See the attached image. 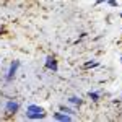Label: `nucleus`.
Masks as SVG:
<instances>
[{"label":"nucleus","mask_w":122,"mask_h":122,"mask_svg":"<svg viewBox=\"0 0 122 122\" xmlns=\"http://www.w3.org/2000/svg\"><path fill=\"white\" fill-rule=\"evenodd\" d=\"M28 117H31V119H39V117H44V112H42V109L38 107V106H29L28 107Z\"/></svg>","instance_id":"1"},{"label":"nucleus","mask_w":122,"mask_h":122,"mask_svg":"<svg viewBox=\"0 0 122 122\" xmlns=\"http://www.w3.org/2000/svg\"><path fill=\"white\" fill-rule=\"evenodd\" d=\"M20 67V62H13L11 64V67H10V72H8V76H7V80H11L13 76H15V73H16V68Z\"/></svg>","instance_id":"2"},{"label":"nucleus","mask_w":122,"mask_h":122,"mask_svg":"<svg viewBox=\"0 0 122 122\" xmlns=\"http://www.w3.org/2000/svg\"><path fill=\"white\" fill-rule=\"evenodd\" d=\"M46 67L47 68H52L54 72L57 70V64H56V60L52 59V57H47V62H46Z\"/></svg>","instance_id":"3"},{"label":"nucleus","mask_w":122,"mask_h":122,"mask_svg":"<svg viewBox=\"0 0 122 122\" xmlns=\"http://www.w3.org/2000/svg\"><path fill=\"white\" fill-rule=\"evenodd\" d=\"M7 109H8L10 112H11V111L15 112V111H18V104H16V103H8V104H7Z\"/></svg>","instance_id":"4"},{"label":"nucleus","mask_w":122,"mask_h":122,"mask_svg":"<svg viewBox=\"0 0 122 122\" xmlns=\"http://www.w3.org/2000/svg\"><path fill=\"white\" fill-rule=\"evenodd\" d=\"M54 119H57V121H70V117L64 116V114H54Z\"/></svg>","instance_id":"5"},{"label":"nucleus","mask_w":122,"mask_h":122,"mask_svg":"<svg viewBox=\"0 0 122 122\" xmlns=\"http://www.w3.org/2000/svg\"><path fill=\"white\" fill-rule=\"evenodd\" d=\"M70 103H73V104H81V101H80L78 98H70Z\"/></svg>","instance_id":"6"},{"label":"nucleus","mask_w":122,"mask_h":122,"mask_svg":"<svg viewBox=\"0 0 122 122\" xmlns=\"http://www.w3.org/2000/svg\"><path fill=\"white\" fill-rule=\"evenodd\" d=\"M90 96H91L93 99H98V94H96V93H90Z\"/></svg>","instance_id":"7"},{"label":"nucleus","mask_w":122,"mask_h":122,"mask_svg":"<svg viewBox=\"0 0 122 122\" xmlns=\"http://www.w3.org/2000/svg\"><path fill=\"white\" fill-rule=\"evenodd\" d=\"M94 65H96V62H90V64H86L85 67H94Z\"/></svg>","instance_id":"8"}]
</instances>
